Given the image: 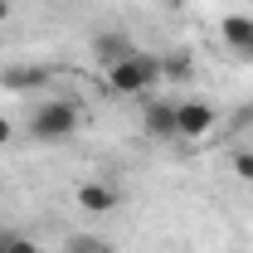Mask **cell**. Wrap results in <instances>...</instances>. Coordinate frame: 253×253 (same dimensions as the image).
Wrapping results in <instances>:
<instances>
[{"mask_svg": "<svg viewBox=\"0 0 253 253\" xmlns=\"http://www.w3.org/2000/svg\"><path fill=\"white\" fill-rule=\"evenodd\" d=\"M0 253H39V244L25 229H0Z\"/></svg>", "mask_w": 253, "mask_h": 253, "instance_id": "9c48e42d", "label": "cell"}, {"mask_svg": "<svg viewBox=\"0 0 253 253\" xmlns=\"http://www.w3.org/2000/svg\"><path fill=\"white\" fill-rule=\"evenodd\" d=\"M88 49H93V59L102 63V68H112V63H122L126 54H136V39L126 30H102V34H93Z\"/></svg>", "mask_w": 253, "mask_h": 253, "instance_id": "52a82bcc", "label": "cell"}, {"mask_svg": "<svg viewBox=\"0 0 253 253\" xmlns=\"http://www.w3.org/2000/svg\"><path fill=\"white\" fill-rule=\"evenodd\" d=\"M68 253H112V244L102 234H73L68 239Z\"/></svg>", "mask_w": 253, "mask_h": 253, "instance_id": "30bf717a", "label": "cell"}, {"mask_svg": "<svg viewBox=\"0 0 253 253\" xmlns=\"http://www.w3.org/2000/svg\"><path fill=\"white\" fill-rule=\"evenodd\" d=\"M10 136H15V126H10V117L0 112V146H10Z\"/></svg>", "mask_w": 253, "mask_h": 253, "instance_id": "7c38bea8", "label": "cell"}, {"mask_svg": "<svg viewBox=\"0 0 253 253\" xmlns=\"http://www.w3.org/2000/svg\"><path fill=\"white\" fill-rule=\"evenodd\" d=\"M0 83H5V88H15V93L49 88V83H54V68H49V63H15V68H5V73H0Z\"/></svg>", "mask_w": 253, "mask_h": 253, "instance_id": "ba28073f", "label": "cell"}, {"mask_svg": "<svg viewBox=\"0 0 253 253\" xmlns=\"http://www.w3.org/2000/svg\"><path fill=\"white\" fill-rule=\"evenodd\" d=\"M239 126H244V131H253V102L244 107V112H239Z\"/></svg>", "mask_w": 253, "mask_h": 253, "instance_id": "4fadbf2b", "label": "cell"}, {"mask_svg": "<svg viewBox=\"0 0 253 253\" xmlns=\"http://www.w3.org/2000/svg\"><path fill=\"white\" fill-rule=\"evenodd\" d=\"M166 5H185V0H166Z\"/></svg>", "mask_w": 253, "mask_h": 253, "instance_id": "9a60e30c", "label": "cell"}, {"mask_svg": "<svg viewBox=\"0 0 253 253\" xmlns=\"http://www.w3.org/2000/svg\"><path fill=\"white\" fill-rule=\"evenodd\" d=\"M78 126H83V107L68 102V97H49V102H39L30 117H25V131H30L39 146H63V141H73Z\"/></svg>", "mask_w": 253, "mask_h": 253, "instance_id": "6da1fadb", "label": "cell"}, {"mask_svg": "<svg viewBox=\"0 0 253 253\" xmlns=\"http://www.w3.org/2000/svg\"><path fill=\"white\" fill-rule=\"evenodd\" d=\"M73 200H78L83 214H112L122 205V190L112 185V180H83V185L73 190Z\"/></svg>", "mask_w": 253, "mask_h": 253, "instance_id": "8992f818", "label": "cell"}, {"mask_svg": "<svg viewBox=\"0 0 253 253\" xmlns=\"http://www.w3.org/2000/svg\"><path fill=\"white\" fill-rule=\"evenodd\" d=\"M102 73H107V88H112L117 97H146L151 88H161V78H166V59L136 49V54H126L122 63H112V68H102Z\"/></svg>", "mask_w": 253, "mask_h": 253, "instance_id": "7a4b0ae2", "label": "cell"}, {"mask_svg": "<svg viewBox=\"0 0 253 253\" xmlns=\"http://www.w3.org/2000/svg\"><path fill=\"white\" fill-rule=\"evenodd\" d=\"M0 20H10V0H0Z\"/></svg>", "mask_w": 253, "mask_h": 253, "instance_id": "5bb4252c", "label": "cell"}, {"mask_svg": "<svg viewBox=\"0 0 253 253\" xmlns=\"http://www.w3.org/2000/svg\"><path fill=\"white\" fill-rule=\"evenodd\" d=\"M175 112H180V141H205V136L219 126L214 102H205V97H185V102H175Z\"/></svg>", "mask_w": 253, "mask_h": 253, "instance_id": "277c9868", "label": "cell"}, {"mask_svg": "<svg viewBox=\"0 0 253 253\" xmlns=\"http://www.w3.org/2000/svg\"><path fill=\"white\" fill-rule=\"evenodd\" d=\"M234 175L239 180H253V151H234Z\"/></svg>", "mask_w": 253, "mask_h": 253, "instance_id": "8fae6325", "label": "cell"}, {"mask_svg": "<svg viewBox=\"0 0 253 253\" xmlns=\"http://www.w3.org/2000/svg\"><path fill=\"white\" fill-rule=\"evenodd\" d=\"M141 131H146L151 141H180V112H175V102H170V97H146V107H141Z\"/></svg>", "mask_w": 253, "mask_h": 253, "instance_id": "3957f363", "label": "cell"}, {"mask_svg": "<svg viewBox=\"0 0 253 253\" xmlns=\"http://www.w3.org/2000/svg\"><path fill=\"white\" fill-rule=\"evenodd\" d=\"M219 39H224V49H229L234 59L253 63V15H249V10L224 15V20H219Z\"/></svg>", "mask_w": 253, "mask_h": 253, "instance_id": "5b68a950", "label": "cell"}]
</instances>
